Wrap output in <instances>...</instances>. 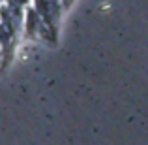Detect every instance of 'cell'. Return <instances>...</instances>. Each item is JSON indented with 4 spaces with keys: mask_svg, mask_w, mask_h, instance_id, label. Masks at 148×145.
<instances>
[{
    "mask_svg": "<svg viewBox=\"0 0 148 145\" xmlns=\"http://www.w3.org/2000/svg\"><path fill=\"white\" fill-rule=\"evenodd\" d=\"M15 2H17V4H21V6H25V4L28 2V0H15Z\"/></svg>",
    "mask_w": 148,
    "mask_h": 145,
    "instance_id": "obj_1",
    "label": "cell"
}]
</instances>
